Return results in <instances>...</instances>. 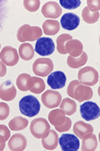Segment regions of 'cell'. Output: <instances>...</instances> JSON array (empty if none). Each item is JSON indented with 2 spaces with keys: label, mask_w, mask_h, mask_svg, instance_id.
I'll return each instance as SVG.
<instances>
[{
  "label": "cell",
  "mask_w": 100,
  "mask_h": 151,
  "mask_svg": "<svg viewBox=\"0 0 100 151\" xmlns=\"http://www.w3.org/2000/svg\"><path fill=\"white\" fill-rule=\"evenodd\" d=\"M67 94L73 100H77L78 102L88 101L93 96V91L88 86L81 84L78 80L71 81L67 88Z\"/></svg>",
  "instance_id": "1"
},
{
  "label": "cell",
  "mask_w": 100,
  "mask_h": 151,
  "mask_svg": "<svg viewBox=\"0 0 100 151\" xmlns=\"http://www.w3.org/2000/svg\"><path fill=\"white\" fill-rule=\"evenodd\" d=\"M42 29L38 26H30L29 24H24L17 30V40L20 42L35 41L42 37Z\"/></svg>",
  "instance_id": "2"
},
{
  "label": "cell",
  "mask_w": 100,
  "mask_h": 151,
  "mask_svg": "<svg viewBox=\"0 0 100 151\" xmlns=\"http://www.w3.org/2000/svg\"><path fill=\"white\" fill-rule=\"evenodd\" d=\"M19 110L24 116H36L40 111V103L35 97L31 95L25 96L19 101Z\"/></svg>",
  "instance_id": "3"
},
{
  "label": "cell",
  "mask_w": 100,
  "mask_h": 151,
  "mask_svg": "<svg viewBox=\"0 0 100 151\" xmlns=\"http://www.w3.org/2000/svg\"><path fill=\"white\" fill-rule=\"evenodd\" d=\"M78 81L85 86H94L99 81V74L94 68L85 67L78 72Z\"/></svg>",
  "instance_id": "4"
},
{
  "label": "cell",
  "mask_w": 100,
  "mask_h": 151,
  "mask_svg": "<svg viewBox=\"0 0 100 151\" xmlns=\"http://www.w3.org/2000/svg\"><path fill=\"white\" fill-rule=\"evenodd\" d=\"M50 130V124L44 118H36L30 123V133L37 139H42Z\"/></svg>",
  "instance_id": "5"
},
{
  "label": "cell",
  "mask_w": 100,
  "mask_h": 151,
  "mask_svg": "<svg viewBox=\"0 0 100 151\" xmlns=\"http://www.w3.org/2000/svg\"><path fill=\"white\" fill-rule=\"evenodd\" d=\"M53 68L54 65L50 58H38L32 65L33 73L37 77H47L52 73Z\"/></svg>",
  "instance_id": "6"
},
{
  "label": "cell",
  "mask_w": 100,
  "mask_h": 151,
  "mask_svg": "<svg viewBox=\"0 0 100 151\" xmlns=\"http://www.w3.org/2000/svg\"><path fill=\"white\" fill-rule=\"evenodd\" d=\"M62 100L61 94L59 92H56L55 90H48L44 92L41 96V101L43 105L48 109H55L60 105Z\"/></svg>",
  "instance_id": "7"
},
{
  "label": "cell",
  "mask_w": 100,
  "mask_h": 151,
  "mask_svg": "<svg viewBox=\"0 0 100 151\" xmlns=\"http://www.w3.org/2000/svg\"><path fill=\"white\" fill-rule=\"evenodd\" d=\"M0 60L5 65L14 67L19 60L18 52L12 47H4L0 52Z\"/></svg>",
  "instance_id": "8"
},
{
  "label": "cell",
  "mask_w": 100,
  "mask_h": 151,
  "mask_svg": "<svg viewBox=\"0 0 100 151\" xmlns=\"http://www.w3.org/2000/svg\"><path fill=\"white\" fill-rule=\"evenodd\" d=\"M55 50V45L53 40L49 37H40L38 40H36L35 43V50L38 55L46 57V55H52Z\"/></svg>",
  "instance_id": "9"
},
{
  "label": "cell",
  "mask_w": 100,
  "mask_h": 151,
  "mask_svg": "<svg viewBox=\"0 0 100 151\" xmlns=\"http://www.w3.org/2000/svg\"><path fill=\"white\" fill-rule=\"evenodd\" d=\"M80 113H81V117L85 121H91L98 118L100 110L98 105H96L93 102L87 101L84 104L81 105V107H80Z\"/></svg>",
  "instance_id": "10"
},
{
  "label": "cell",
  "mask_w": 100,
  "mask_h": 151,
  "mask_svg": "<svg viewBox=\"0 0 100 151\" xmlns=\"http://www.w3.org/2000/svg\"><path fill=\"white\" fill-rule=\"evenodd\" d=\"M58 144L63 151H77L80 147L78 138L72 134H63L58 139Z\"/></svg>",
  "instance_id": "11"
},
{
  "label": "cell",
  "mask_w": 100,
  "mask_h": 151,
  "mask_svg": "<svg viewBox=\"0 0 100 151\" xmlns=\"http://www.w3.org/2000/svg\"><path fill=\"white\" fill-rule=\"evenodd\" d=\"M43 16L49 19H55L58 18L62 13V9L59 4L55 1H47L44 3L41 9Z\"/></svg>",
  "instance_id": "12"
},
{
  "label": "cell",
  "mask_w": 100,
  "mask_h": 151,
  "mask_svg": "<svg viewBox=\"0 0 100 151\" xmlns=\"http://www.w3.org/2000/svg\"><path fill=\"white\" fill-rule=\"evenodd\" d=\"M47 83L53 90L62 89L66 83V76L62 72H53L47 76Z\"/></svg>",
  "instance_id": "13"
},
{
  "label": "cell",
  "mask_w": 100,
  "mask_h": 151,
  "mask_svg": "<svg viewBox=\"0 0 100 151\" xmlns=\"http://www.w3.org/2000/svg\"><path fill=\"white\" fill-rule=\"evenodd\" d=\"M27 140L25 136L20 133L14 134L8 139V148L12 151H23L26 149Z\"/></svg>",
  "instance_id": "14"
},
{
  "label": "cell",
  "mask_w": 100,
  "mask_h": 151,
  "mask_svg": "<svg viewBox=\"0 0 100 151\" xmlns=\"http://www.w3.org/2000/svg\"><path fill=\"white\" fill-rule=\"evenodd\" d=\"M17 95L16 88L12 84L11 81H6L0 85V99L3 101L9 102L15 99Z\"/></svg>",
  "instance_id": "15"
},
{
  "label": "cell",
  "mask_w": 100,
  "mask_h": 151,
  "mask_svg": "<svg viewBox=\"0 0 100 151\" xmlns=\"http://www.w3.org/2000/svg\"><path fill=\"white\" fill-rule=\"evenodd\" d=\"M62 27L67 30H74L75 28L78 27L80 23V18L78 17L76 14L74 13H65L61 17L60 20Z\"/></svg>",
  "instance_id": "16"
},
{
  "label": "cell",
  "mask_w": 100,
  "mask_h": 151,
  "mask_svg": "<svg viewBox=\"0 0 100 151\" xmlns=\"http://www.w3.org/2000/svg\"><path fill=\"white\" fill-rule=\"evenodd\" d=\"M65 52L66 53H69L70 57L77 58L83 52V45L80 40L72 38L65 45Z\"/></svg>",
  "instance_id": "17"
},
{
  "label": "cell",
  "mask_w": 100,
  "mask_h": 151,
  "mask_svg": "<svg viewBox=\"0 0 100 151\" xmlns=\"http://www.w3.org/2000/svg\"><path fill=\"white\" fill-rule=\"evenodd\" d=\"M73 132H74L76 137L83 139L85 136L89 135V134L93 132V127L90 124L82 122V121H77L73 125Z\"/></svg>",
  "instance_id": "18"
},
{
  "label": "cell",
  "mask_w": 100,
  "mask_h": 151,
  "mask_svg": "<svg viewBox=\"0 0 100 151\" xmlns=\"http://www.w3.org/2000/svg\"><path fill=\"white\" fill-rule=\"evenodd\" d=\"M58 134L55 130H49L47 135L42 138V146L46 150H54L58 145Z\"/></svg>",
  "instance_id": "19"
},
{
  "label": "cell",
  "mask_w": 100,
  "mask_h": 151,
  "mask_svg": "<svg viewBox=\"0 0 100 151\" xmlns=\"http://www.w3.org/2000/svg\"><path fill=\"white\" fill-rule=\"evenodd\" d=\"M48 120L49 123L52 124L54 127H59L66 120V115L61 109H53L48 114Z\"/></svg>",
  "instance_id": "20"
},
{
  "label": "cell",
  "mask_w": 100,
  "mask_h": 151,
  "mask_svg": "<svg viewBox=\"0 0 100 151\" xmlns=\"http://www.w3.org/2000/svg\"><path fill=\"white\" fill-rule=\"evenodd\" d=\"M97 146H98V141H97L96 135L91 133L82 139V145L80 149L82 151H94L96 150Z\"/></svg>",
  "instance_id": "21"
},
{
  "label": "cell",
  "mask_w": 100,
  "mask_h": 151,
  "mask_svg": "<svg viewBox=\"0 0 100 151\" xmlns=\"http://www.w3.org/2000/svg\"><path fill=\"white\" fill-rule=\"evenodd\" d=\"M42 29L46 35H55L60 29V23L54 19H47L43 22Z\"/></svg>",
  "instance_id": "22"
},
{
  "label": "cell",
  "mask_w": 100,
  "mask_h": 151,
  "mask_svg": "<svg viewBox=\"0 0 100 151\" xmlns=\"http://www.w3.org/2000/svg\"><path fill=\"white\" fill-rule=\"evenodd\" d=\"M34 53H35V50H34L32 45H30V43L23 42V43H21V45L19 47L18 55L23 60H32L34 57Z\"/></svg>",
  "instance_id": "23"
},
{
  "label": "cell",
  "mask_w": 100,
  "mask_h": 151,
  "mask_svg": "<svg viewBox=\"0 0 100 151\" xmlns=\"http://www.w3.org/2000/svg\"><path fill=\"white\" fill-rule=\"evenodd\" d=\"M59 108L64 112L65 115L71 116L76 112V103L71 98H65L61 100Z\"/></svg>",
  "instance_id": "24"
},
{
  "label": "cell",
  "mask_w": 100,
  "mask_h": 151,
  "mask_svg": "<svg viewBox=\"0 0 100 151\" xmlns=\"http://www.w3.org/2000/svg\"><path fill=\"white\" fill-rule=\"evenodd\" d=\"M87 60H88V58H87V55L85 52H82L77 58H72L69 55L67 58V65L71 69H78L80 67H83L86 64Z\"/></svg>",
  "instance_id": "25"
},
{
  "label": "cell",
  "mask_w": 100,
  "mask_h": 151,
  "mask_svg": "<svg viewBox=\"0 0 100 151\" xmlns=\"http://www.w3.org/2000/svg\"><path fill=\"white\" fill-rule=\"evenodd\" d=\"M11 131H20L28 126V120L23 117H14L8 124Z\"/></svg>",
  "instance_id": "26"
},
{
  "label": "cell",
  "mask_w": 100,
  "mask_h": 151,
  "mask_svg": "<svg viewBox=\"0 0 100 151\" xmlns=\"http://www.w3.org/2000/svg\"><path fill=\"white\" fill-rule=\"evenodd\" d=\"M31 76L28 74H21L17 77L16 79V85L20 91L26 92L29 91L30 89V84H31Z\"/></svg>",
  "instance_id": "27"
},
{
  "label": "cell",
  "mask_w": 100,
  "mask_h": 151,
  "mask_svg": "<svg viewBox=\"0 0 100 151\" xmlns=\"http://www.w3.org/2000/svg\"><path fill=\"white\" fill-rule=\"evenodd\" d=\"M29 91L34 94H40L45 91L44 81L40 77H32L31 78V84Z\"/></svg>",
  "instance_id": "28"
},
{
  "label": "cell",
  "mask_w": 100,
  "mask_h": 151,
  "mask_svg": "<svg viewBox=\"0 0 100 151\" xmlns=\"http://www.w3.org/2000/svg\"><path fill=\"white\" fill-rule=\"evenodd\" d=\"M99 16H100L99 12H93V11L89 10L87 6L84 7L83 10H82V18H83V20L85 22L88 24L97 22L99 19Z\"/></svg>",
  "instance_id": "29"
},
{
  "label": "cell",
  "mask_w": 100,
  "mask_h": 151,
  "mask_svg": "<svg viewBox=\"0 0 100 151\" xmlns=\"http://www.w3.org/2000/svg\"><path fill=\"white\" fill-rule=\"evenodd\" d=\"M70 40H72V36L69 35H59L56 40V48H57V52L60 55H66L65 52V45H66L67 41H69Z\"/></svg>",
  "instance_id": "30"
},
{
  "label": "cell",
  "mask_w": 100,
  "mask_h": 151,
  "mask_svg": "<svg viewBox=\"0 0 100 151\" xmlns=\"http://www.w3.org/2000/svg\"><path fill=\"white\" fill-rule=\"evenodd\" d=\"M24 8L29 12H35L40 6V0H24Z\"/></svg>",
  "instance_id": "31"
},
{
  "label": "cell",
  "mask_w": 100,
  "mask_h": 151,
  "mask_svg": "<svg viewBox=\"0 0 100 151\" xmlns=\"http://www.w3.org/2000/svg\"><path fill=\"white\" fill-rule=\"evenodd\" d=\"M60 5L66 9H75L81 5L80 0H60Z\"/></svg>",
  "instance_id": "32"
},
{
  "label": "cell",
  "mask_w": 100,
  "mask_h": 151,
  "mask_svg": "<svg viewBox=\"0 0 100 151\" xmlns=\"http://www.w3.org/2000/svg\"><path fill=\"white\" fill-rule=\"evenodd\" d=\"M10 113V108L5 102L0 103V120H5Z\"/></svg>",
  "instance_id": "33"
},
{
  "label": "cell",
  "mask_w": 100,
  "mask_h": 151,
  "mask_svg": "<svg viewBox=\"0 0 100 151\" xmlns=\"http://www.w3.org/2000/svg\"><path fill=\"white\" fill-rule=\"evenodd\" d=\"M87 7L93 12H99L100 1L99 0H87Z\"/></svg>",
  "instance_id": "34"
},
{
  "label": "cell",
  "mask_w": 100,
  "mask_h": 151,
  "mask_svg": "<svg viewBox=\"0 0 100 151\" xmlns=\"http://www.w3.org/2000/svg\"><path fill=\"white\" fill-rule=\"evenodd\" d=\"M70 128H71V120H70V118H68V117H66V120H65V122L63 123L61 126L55 127L57 132H67Z\"/></svg>",
  "instance_id": "35"
},
{
  "label": "cell",
  "mask_w": 100,
  "mask_h": 151,
  "mask_svg": "<svg viewBox=\"0 0 100 151\" xmlns=\"http://www.w3.org/2000/svg\"><path fill=\"white\" fill-rule=\"evenodd\" d=\"M0 135L3 136L7 141L10 138V129L5 125H0Z\"/></svg>",
  "instance_id": "36"
},
{
  "label": "cell",
  "mask_w": 100,
  "mask_h": 151,
  "mask_svg": "<svg viewBox=\"0 0 100 151\" xmlns=\"http://www.w3.org/2000/svg\"><path fill=\"white\" fill-rule=\"evenodd\" d=\"M6 72H7V70H6V65L3 64V63L0 60V78H2V77H4V76L6 75Z\"/></svg>",
  "instance_id": "37"
},
{
  "label": "cell",
  "mask_w": 100,
  "mask_h": 151,
  "mask_svg": "<svg viewBox=\"0 0 100 151\" xmlns=\"http://www.w3.org/2000/svg\"><path fill=\"white\" fill-rule=\"evenodd\" d=\"M5 143H6V139L3 136L0 135V151L4 150V148H5Z\"/></svg>",
  "instance_id": "38"
},
{
  "label": "cell",
  "mask_w": 100,
  "mask_h": 151,
  "mask_svg": "<svg viewBox=\"0 0 100 151\" xmlns=\"http://www.w3.org/2000/svg\"><path fill=\"white\" fill-rule=\"evenodd\" d=\"M0 47H1V43H0Z\"/></svg>",
  "instance_id": "39"
}]
</instances>
